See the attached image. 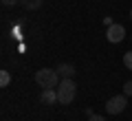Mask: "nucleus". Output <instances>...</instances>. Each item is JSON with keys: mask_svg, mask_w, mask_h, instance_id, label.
<instances>
[{"mask_svg": "<svg viewBox=\"0 0 132 121\" xmlns=\"http://www.w3.org/2000/svg\"><path fill=\"white\" fill-rule=\"evenodd\" d=\"M55 90H57V103L68 106V103L75 99V95H77V84L73 82V77H64Z\"/></svg>", "mask_w": 132, "mask_h": 121, "instance_id": "f257e3e1", "label": "nucleus"}, {"mask_svg": "<svg viewBox=\"0 0 132 121\" xmlns=\"http://www.w3.org/2000/svg\"><path fill=\"white\" fill-rule=\"evenodd\" d=\"M60 82H62V77L55 68H40L35 73V84L40 88H57Z\"/></svg>", "mask_w": 132, "mask_h": 121, "instance_id": "f03ea898", "label": "nucleus"}, {"mask_svg": "<svg viewBox=\"0 0 132 121\" xmlns=\"http://www.w3.org/2000/svg\"><path fill=\"white\" fill-rule=\"evenodd\" d=\"M128 106V95H114L106 101V112L108 115H121Z\"/></svg>", "mask_w": 132, "mask_h": 121, "instance_id": "7ed1b4c3", "label": "nucleus"}, {"mask_svg": "<svg viewBox=\"0 0 132 121\" xmlns=\"http://www.w3.org/2000/svg\"><path fill=\"white\" fill-rule=\"evenodd\" d=\"M106 37H108V42H112V44H119V42H123V37H126V27L123 24H110L108 29H106Z\"/></svg>", "mask_w": 132, "mask_h": 121, "instance_id": "20e7f679", "label": "nucleus"}, {"mask_svg": "<svg viewBox=\"0 0 132 121\" xmlns=\"http://www.w3.org/2000/svg\"><path fill=\"white\" fill-rule=\"evenodd\" d=\"M40 101H42L44 106H53V103L57 101V90L55 88H42V93H40Z\"/></svg>", "mask_w": 132, "mask_h": 121, "instance_id": "39448f33", "label": "nucleus"}, {"mask_svg": "<svg viewBox=\"0 0 132 121\" xmlns=\"http://www.w3.org/2000/svg\"><path fill=\"white\" fill-rule=\"evenodd\" d=\"M55 70L60 73V77H62V79H64V77H73V75L77 73V70H75V66H73V64H60V66H57Z\"/></svg>", "mask_w": 132, "mask_h": 121, "instance_id": "423d86ee", "label": "nucleus"}, {"mask_svg": "<svg viewBox=\"0 0 132 121\" xmlns=\"http://www.w3.org/2000/svg\"><path fill=\"white\" fill-rule=\"evenodd\" d=\"M20 5H22L27 11H35V9L42 7V0H20Z\"/></svg>", "mask_w": 132, "mask_h": 121, "instance_id": "0eeeda50", "label": "nucleus"}, {"mask_svg": "<svg viewBox=\"0 0 132 121\" xmlns=\"http://www.w3.org/2000/svg\"><path fill=\"white\" fill-rule=\"evenodd\" d=\"M9 84H11V73H9V70H0V86L7 88Z\"/></svg>", "mask_w": 132, "mask_h": 121, "instance_id": "6e6552de", "label": "nucleus"}, {"mask_svg": "<svg viewBox=\"0 0 132 121\" xmlns=\"http://www.w3.org/2000/svg\"><path fill=\"white\" fill-rule=\"evenodd\" d=\"M123 66H126L128 70H132V51H128L126 55H123Z\"/></svg>", "mask_w": 132, "mask_h": 121, "instance_id": "1a4fd4ad", "label": "nucleus"}, {"mask_svg": "<svg viewBox=\"0 0 132 121\" xmlns=\"http://www.w3.org/2000/svg\"><path fill=\"white\" fill-rule=\"evenodd\" d=\"M123 95L132 97V82H126V84H123Z\"/></svg>", "mask_w": 132, "mask_h": 121, "instance_id": "9d476101", "label": "nucleus"}, {"mask_svg": "<svg viewBox=\"0 0 132 121\" xmlns=\"http://www.w3.org/2000/svg\"><path fill=\"white\" fill-rule=\"evenodd\" d=\"M5 7H15V5H20V0H0Z\"/></svg>", "mask_w": 132, "mask_h": 121, "instance_id": "9b49d317", "label": "nucleus"}, {"mask_svg": "<svg viewBox=\"0 0 132 121\" xmlns=\"http://www.w3.org/2000/svg\"><path fill=\"white\" fill-rule=\"evenodd\" d=\"M104 24H106V29H108V27H110V24H114V20H112V18H110V15H106V18H104Z\"/></svg>", "mask_w": 132, "mask_h": 121, "instance_id": "f8f14e48", "label": "nucleus"}, {"mask_svg": "<svg viewBox=\"0 0 132 121\" xmlns=\"http://www.w3.org/2000/svg\"><path fill=\"white\" fill-rule=\"evenodd\" d=\"M88 121H106V119L101 115H93V117H88Z\"/></svg>", "mask_w": 132, "mask_h": 121, "instance_id": "ddd939ff", "label": "nucleus"}, {"mask_svg": "<svg viewBox=\"0 0 132 121\" xmlns=\"http://www.w3.org/2000/svg\"><path fill=\"white\" fill-rule=\"evenodd\" d=\"M84 112H86V117H93V115H95L93 108H84Z\"/></svg>", "mask_w": 132, "mask_h": 121, "instance_id": "4468645a", "label": "nucleus"}, {"mask_svg": "<svg viewBox=\"0 0 132 121\" xmlns=\"http://www.w3.org/2000/svg\"><path fill=\"white\" fill-rule=\"evenodd\" d=\"M130 20H132V9H130Z\"/></svg>", "mask_w": 132, "mask_h": 121, "instance_id": "2eb2a0df", "label": "nucleus"}]
</instances>
